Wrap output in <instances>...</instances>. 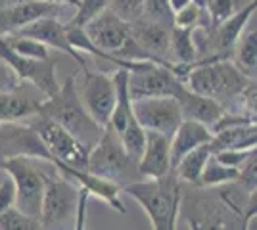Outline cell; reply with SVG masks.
Here are the masks:
<instances>
[{"mask_svg":"<svg viewBox=\"0 0 257 230\" xmlns=\"http://www.w3.org/2000/svg\"><path fill=\"white\" fill-rule=\"evenodd\" d=\"M257 144L255 123H238L217 131L211 138V150H253Z\"/></svg>","mask_w":257,"mask_h":230,"instance_id":"ffe728a7","label":"cell"},{"mask_svg":"<svg viewBox=\"0 0 257 230\" xmlns=\"http://www.w3.org/2000/svg\"><path fill=\"white\" fill-rule=\"evenodd\" d=\"M35 157L52 163V157L44 148L39 134L25 123H0V161L12 157ZM54 165V163H52Z\"/></svg>","mask_w":257,"mask_h":230,"instance_id":"7c38bea8","label":"cell"},{"mask_svg":"<svg viewBox=\"0 0 257 230\" xmlns=\"http://www.w3.org/2000/svg\"><path fill=\"white\" fill-rule=\"evenodd\" d=\"M146 142L142 155L137 161V171L140 176H146L148 180L163 178L171 173V153H169V138L160 132L144 131Z\"/></svg>","mask_w":257,"mask_h":230,"instance_id":"9a60e30c","label":"cell"},{"mask_svg":"<svg viewBox=\"0 0 257 230\" xmlns=\"http://www.w3.org/2000/svg\"><path fill=\"white\" fill-rule=\"evenodd\" d=\"M83 29L90 39V43L102 52L125 60V54L133 44V37H131V25L123 22L117 14L106 8L96 18H92Z\"/></svg>","mask_w":257,"mask_h":230,"instance_id":"9c48e42d","label":"cell"},{"mask_svg":"<svg viewBox=\"0 0 257 230\" xmlns=\"http://www.w3.org/2000/svg\"><path fill=\"white\" fill-rule=\"evenodd\" d=\"M142 18L173 27V10L169 6V0H146Z\"/></svg>","mask_w":257,"mask_h":230,"instance_id":"1f68e13d","label":"cell"},{"mask_svg":"<svg viewBox=\"0 0 257 230\" xmlns=\"http://www.w3.org/2000/svg\"><path fill=\"white\" fill-rule=\"evenodd\" d=\"M144 2L146 0H109V10L117 14L123 22L133 23L139 18H142L144 12Z\"/></svg>","mask_w":257,"mask_h":230,"instance_id":"d6a6232c","label":"cell"},{"mask_svg":"<svg viewBox=\"0 0 257 230\" xmlns=\"http://www.w3.org/2000/svg\"><path fill=\"white\" fill-rule=\"evenodd\" d=\"M135 171H137V163L125 152L117 132L107 125L104 132H102V136H100V140L88 152L86 173L100 176V178H106V180H111L117 186L123 188L128 184V176L133 175Z\"/></svg>","mask_w":257,"mask_h":230,"instance_id":"5b68a950","label":"cell"},{"mask_svg":"<svg viewBox=\"0 0 257 230\" xmlns=\"http://www.w3.org/2000/svg\"><path fill=\"white\" fill-rule=\"evenodd\" d=\"M131 25V37L137 43L140 50L150 58V62L161 64V66L175 69L171 64V54H169V46H171V29L163 23L152 22L146 18H139L137 22L128 23Z\"/></svg>","mask_w":257,"mask_h":230,"instance_id":"4fadbf2b","label":"cell"},{"mask_svg":"<svg viewBox=\"0 0 257 230\" xmlns=\"http://www.w3.org/2000/svg\"><path fill=\"white\" fill-rule=\"evenodd\" d=\"M127 83L131 100L156 98V96L177 98V94L184 87V83L169 67L150 62V60H140L139 66L128 71Z\"/></svg>","mask_w":257,"mask_h":230,"instance_id":"ba28073f","label":"cell"},{"mask_svg":"<svg viewBox=\"0 0 257 230\" xmlns=\"http://www.w3.org/2000/svg\"><path fill=\"white\" fill-rule=\"evenodd\" d=\"M133 115L144 131L160 132L169 140L182 123L181 106L173 96L133 100Z\"/></svg>","mask_w":257,"mask_h":230,"instance_id":"8fae6325","label":"cell"},{"mask_svg":"<svg viewBox=\"0 0 257 230\" xmlns=\"http://www.w3.org/2000/svg\"><path fill=\"white\" fill-rule=\"evenodd\" d=\"M109 6V0H79L75 16L69 20L65 25H73V27H85L92 18H96L100 12H104Z\"/></svg>","mask_w":257,"mask_h":230,"instance_id":"f546056e","label":"cell"},{"mask_svg":"<svg viewBox=\"0 0 257 230\" xmlns=\"http://www.w3.org/2000/svg\"><path fill=\"white\" fill-rule=\"evenodd\" d=\"M240 178V171L219 163L213 153L207 157L202 175H200V186H226Z\"/></svg>","mask_w":257,"mask_h":230,"instance_id":"d4e9b609","label":"cell"},{"mask_svg":"<svg viewBox=\"0 0 257 230\" xmlns=\"http://www.w3.org/2000/svg\"><path fill=\"white\" fill-rule=\"evenodd\" d=\"M18 77L10 71L6 64H0V90H14L18 87Z\"/></svg>","mask_w":257,"mask_h":230,"instance_id":"d590c367","label":"cell"},{"mask_svg":"<svg viewBox=\"0 0 257 230\" xmlns=\"http://www.w3.org/2000/svg\"><path fill=\"white\" fill-rule=\"evenodd\" d=\"M41 2H50V0H41Z\"/></svg>","mask_w":257,"mask_h":230,"instance_id":"b9f144b4","label":"cell"},{"mask_svg":"<svg viewBox=\"0 0 257 230\" xmlns=\"http://www.w3.org/2000/svg\"><path fill=\"white\" fill-rule=\"evenodd\" d=\"M20 2H25V0H0V10L8 8V6H14V4H20Z\"/></svg>","mask_w":257,"mask_h":230,"instance_id":"f35d334b","label":"cell"},{"mask_svg":"<svg viewBox=\"0 0 257 230\" xmlns=\"http://www.w3.org/2000/svg\"><path fill=\"white\" fill-rule=\"evenodd\" d=\"M37 115H43L46 119L58 123L67 132H71L79 142H83L90 150L100 140L104 129L96 125L92 117L85 110L79 88L75 85V75H69L64 81V85L54 92L52 96L41 102V108Z\"/></svg>","mask_w":257,"mask_h":230,"instance_id":"6da1fadb","label":"cell"},{"mask_svg":"<svg viewBox=\"0 0 257 230\" xmlns=\"http://www.w3.org/2000/svg\"><path fill=\"white\" fill-rule=\"evenodd\" d=\"M213 138V132L209 131L205 125L198 123V121L182 119L179 129L169 140V153H171V169L181 161L182 155L192 152L194 148L209 144Z\"/></svg>","mask_w":257,"mask_h":230,"instance_id":"ac0fdd59","label":"cell"},{"mask_svg":"<svg viewBox=\"0 0 257 230\" xmlns=\"http://www.w3.org/2000/svg\"><path fill=\"white\" fill-rule=\"evenodd\" d=\"M253 0H205L204 10L207 14L209 25L225 22L226 18L234 16L236 12H240L244 6H247Z\"/></svg>","mask_w":257,"mask_h":230,"instance_id":"83f0119b","label":"cell"},{"mask_svg":"<svg viewBox=\"0 0 257 230\" xmlns=\"http://www.w3.org/2000/svg\"><path fill=\"white\" fill-rule=\"evenodd\" d=\"M58 173L60 175L67 176V178H75L79 182V186L86 188L88 194L104 199L107 205H111L113 209H117L119 213H127L125 203L121 201V186H117L115 182L106 180V178H100V176L88 175L86 171H75V169H67V167H58Z\"/></svg>","mask_w":257,"mask_h":230,"instance_id":"d6986e66","label":"cell"},{"mask_svg":"<svg viewBox=\"0 0 257 230\" xmlns=\"http://www.w3.org/2000/svg\"><path fill=\"white\" fill-rule=\"evenodd\" d=\"M253 79L242 73L234 62L228 60H207L204 64H194L182 83L188 90L217 100L221 106L234 102L238 94L251 83Z\"/></svg>","mask_w":257,"mask_h":230,"instance_id":"3957f363","label":"cell"},{"mask_svg":"<svg viewBox=\"0 0 257 230\" xmlns=\"http://www.w3.org/2000/svg\"><path fill=\"white\" fill-rule=\"evenodd\" d=\"M177 102L181 106L182 119L198 121L205 125L209 131L217 125V121L225 115V106H221L217 100L196 94L186 87L181 88V92L177 94Z\"/></svg>","mask_w":257,"mask_h":230,"instance_id":"e0dca14e","label":"cell"},{"mask_svg":"<svg viewBox=\"0 0 257 230\" xmlns=\"http://www.w3.org/2000/svg\"><path fill=\"white\" fill-rule=\"evenodd\" d=\"M205 16V10L198 6L196 2L186 4L184 8L173 14V27H184V29H194L196 25H202V20Z\"/></svg>","mask_w":257,"mask_h":230,"instance_id":"4dcf8cb0","label":"cell"},{"mask_svg":"<svg viewBox=\"0 0 257 230\" xmlns=\"http://www.w3.org/2000/svg\"><path fill=\"white\" fill-rule=\"evenodd\" d=\"M50 2H54V4H69V6H73V8H77L79 6V0H50Z\"/></svg>","mask_w":257,"mask_h":230,"instance_id":"74e56055","label":"cell"},{"mask_svg":"<svg viewBox=\"0 0 257 230\" xmlns=\"http://www.w3.org/2000/svg\"><path fill=\"white\" fill-rule=\"evenodd\" d=\"M119 140L123 144L125 152L128 153V157L137 163L139 157L142 155V150H144V142H146V132L144 129L139 125V121L135 119V115L128 119L125 131L119 134Z\"/></svg>","mask_w":257,"mask_h":230,"instance_id":"4316f807","label":"cell"},{"mask_svg":"<svg viewBox=\"0 0 257 230\" xmlns=\"http://www.w3.org/2000/svg\"><path fill=\"white\" fill-rule=\"evenodd\" d=\"M43 100L18 94L16 90H0V123H18L39 113Z\"/></svg>","mask_w":257,"mask_h":230,"instance_id":"44dd1931","label":"cell"},{"mask_svg":"<svg viewBox=\"0 0 257 230\" xmlns=\"http://www.w3.org/2000/svg\"><path fill=\"white\" fill-rule=\"evenodd\" d=\"M192 2H196V4H198V6H202V8L205 6V0H192Z\"/></svg>","mask_w":257,"mask_h":230,"instance_id":"ab89813d","label":"cell"},{"mask_svg":"<svg viewBox=\"0 0 257 230\" xmlns=\"http://www.w3.org/2000/svg\"><path fill=\"white\" fill-rule=\"evenodd\" d=\"M253 153H255V148L253 150H219V152H213V155L217 157L219 163L240 171Z\"/></svg>","mask_w":257,"mask_h":230,"instance_id":"836d02e7","label":"cell"},{"mask_svg":"<svg viewBox=\"0 0 257 230\" xmlns=\"http://www.w3.org/2000/svg\"><path fill=\"white\" fill-rule=\"evenodd\" d=\"M79 96L92 121L102 129H106L117 98L113 79L107 77L106 73H98V71H90L88 67H83V85H81Z\"/></svg>","mask_w":257,"mask_h":230,"instance_id":"30bf717a","label":"cell"},{"mask_svg":"<svg viewBox=\"0 0 257 230\" xmlns=\"http://www.w3.org/2000/svg\"><path fill=\"white\" fill-rule=\"evenodd\" d=\"M213 153L209 144L204 146H198L194 148L192 152H188L186 155H182L181 161L175 165L171 169V173L182 182H188V184H196L200 186V175H202V169H204L207 157Z\"/></svg>","mask_w":257,"mask_h":230,"instance_id":"603a6c76","label":"cell"},{"mask_svg":"<svg viewBox=\"0 0 257 230\" xmlns=\"http://www.w3.org/2000/svg\"><path fill=\"white\" fill-rule=\"evenodd\" d=\"M39 161L41 159L23 155L0 161V171L10 176L16 188V209L35 219L41 215L44 180L48 175V171H44Z\"/></svg>","mask_w":257,"mask_h":230,"instance_id":"8992f818","label":"cell"},{"mask_svg":"<svg viewBox=\"0 0 257 230\" xmlns=\"http://www.w3.org/2000/svg\"><path fill=\"white\" fill-rule=\"evenodd\" d=\"M12 207H16V188L10 176L4 173L0 180V215Z\"/></svg>","mask_w":257,"mask_h":230,"instance_id":"e575fe53","label":"cell"},{"mask_svg":"<svg viewBox=\"0 0 257 230\" xmlns=\"http://www.w3.org/2000/svg\"><path fill=\"white\" fill-rule=\"evenodd\" d=\"M79 186L58 169L46 175L39 220L43 230H75L79 211Z\"/></svg>","mask_w":257,"mask_h":230,"instance_id":"277c9868","label":"cell"},{"mask_svg":"<svg viewBox=\"0 0 257 230\" xmlns=\"http://www.w3.org/2000/svg\"><path fill=\"white\" fill-rule=\"evenodd\" d=\"M123 190L142 205L154 230H177V219L181 211V186L173 173L156 180L146 178L128 182Z\"/></svg>","mask_w":257,"mask_h":230,"instance_id":"7a4b0ae2","label":"cell"},{"mask_svg":"<svg viewBox=\"0 0 257 230\" xmlns=\"http://www.w3.org/2000/svg\"><path fill=\"white\" fill-rule=\"evenodd\" d=\"M2 176H4V173H2V171H0V180H2Z\"/></svg>","mask_w":257,"mask_h":230,"instance_id":"60d3db41","label":"cell"},{"mask_svg":"<svg viewBox=\"0 0 257 230\" xmlns=\"http://www.w3.org/2000/svg\"><path fill=\"white\" fill-rule=\"evenodd\" d=\"M226 203V201H225ZM251 219L242 217L240 209L232 205L207 203L204 209H196L194 217L188 219L190 230H246Z\"/></svg>","mask_w":257,"mask_h":230,"instance_id":"2e32d148","label":"cell"},{"mask_svg":"<svg viewBox=\"0 0 257 230\" xmlns=\"http://www.w3.org/2000/svg\"><path fill=\"white\" fill-rule=\"evenodd\" d=\"M6 44L10 46L12 52H16L18 56H23V58H31V60H48L52 58L50 52H48V46H44L43 43L35 41V39H29V37H22V35H2Z\"/></svg>","mask_w":257,"mask_h":230,"instance_id":"484cf974","label":"cell"},{"mask_svg":"<svg viewBox=\"0 0 257 230\" xmlns=\"http://www.w3.org/2000/svg\"><path fill=\"white\" fill-rule=\"evenodd\" d=\"M16 35H22V37H29L35 39L39 43H43L48 48H54L62 54L71 56L77 64L81 67H88L85 62V56L81 52H77L75 48L69 44L67 41V31H65V23H62L56 16H46V18H39L31 22L29 25L22 27Z\"/></svg>","mask_w":257,"mask_h":230,"instance_id":"5bb4252c","label":"cell"},{"mask_svg":"<svg viewBox=\"0 0 257 230\" xmlns=\"http://www.w3.org/2000/svg\"><path fill=\"white\" fill-rule=\"evenodd\" d=\"M27 125L39 134L44 148L52 157L54 167H67L75 171H86V159H88V148L79 142L71 132H67L58 123L46 119L43 115H35L27 119Z\"/></svg>","mask_w":257,"mask_h":230,"instance_id":"52a82bcc","label":"cell"},{"mask_svg":"<svg viewBox=\"0 0 257 230\" xmlns=\"http://www.w3.org/2000/svg\"><path fill=\"white\" fill-rule=\"evenodd\" d=\"M192 0H169V6H171V10H173V14L177 10H181V8H184L186 4H190Z\"/></svg>","mask_w":257,"mask_h":230,"instance_id":"8d00e7d4","label":"cell"},{"mask_svg":"<svg viewBox=\"0 0 257 230\" xmlns=\"http://www.w3.org/2000/svg\"><path fill=\"white\" fill-rule=\"evenodd\" d=\"M232 54H234V66L246 73L247 77L255 79V69H257V27H255V18L253 22L249 20L246 29L238 37L236 44L232 46Z\"/></svg>","mask_w":257,"mask_h":230,"instance_id":"7402d4cb","label":"cell"},{"mask_svg":"<svg viewBox=\"0 0 257 230\" xmlns=\"http://www.w3.org/2000/svg\"><path fill=\"white\" fill-rule=\"evenodd\" d=\"M169 54H171V64L181 67L182 73H184V67H192L196 64L198 52H196V46L192 41V29L173 27Z\"/></svg>","mask_w":257,"mask_h":230,"instance_id":"cb8c5ba5","label":"cell"},{"mask_svg":"<svg viewBox=\"0 0 257 230\" xmlns=\"http://www.w3.org/2000/svg\"><path fill=\"white\" fill-rule=\"evenodd\" d=\"M0 230H43L41 220L12 207L0 215Z\"/></svg>","mask_w":257,"mask_h":230,"instance_id":"f1b7e54d","label":"cell"}]
</instances>
